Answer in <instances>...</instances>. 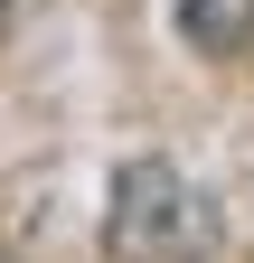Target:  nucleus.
<instances>
[{"mask_svg": "<svg viewBox=\"0 0 254 263\" xmlns=\"http://www.w3.org/2000/svg\"><path fill=\"white\" fill-rule=\"evenodd\" d=\"M0 263H10V254H0Z\"/></svg>", "mask_w": 254, "mask_h": 263, "instance_id": "7ed1b4c3", "label": "nucleus"}, {"mask_svg": "<svg viewBox=\"0 0 254 263\" xmlns=\"http://www.w3.org/2000/svg\"><path fill=\"white\" fill-rule=\"evenodd\" d=\"M179 38L198 47V57L254 47V0H179Z\"/></svg>", "mask_w": 254, "mask_h": 263, "instance_id": "f03ea898", "label": "nucleus"}, {"mask_svg": "<svg viewBox=\"0 0 254 263\" xmlns=\"http://www.w3.org/2000/svg\"><path fill=\"white\" fill-rule=\"evenodd\" d=\"M226 216L179 160H122L104 197V254L113 263H216Z\"/></svg>", "mask_w": 254, "mask_h": 263, "instance_id": "f257e3e1", "label": "nucleus"}]
</instances>
